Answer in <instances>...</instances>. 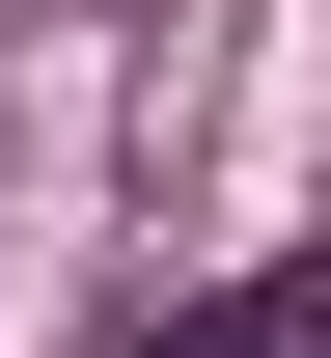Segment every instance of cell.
<instances>
[{
    "mask_svg": "<svg viewBox=\"0 0 331 358\" xmlns=\"http://www.w3.org/2000/svg\"><path fill=\"white\" fill-rule=\"evenodd\" d=\"M139 358H331V248H276V275H221V303H166Z\"/></svg>",
    "mask_w": 331,
    "mask_h": 358,
    "instance_id": "obj_1",
    "label": "cell"
}]
</instances>
